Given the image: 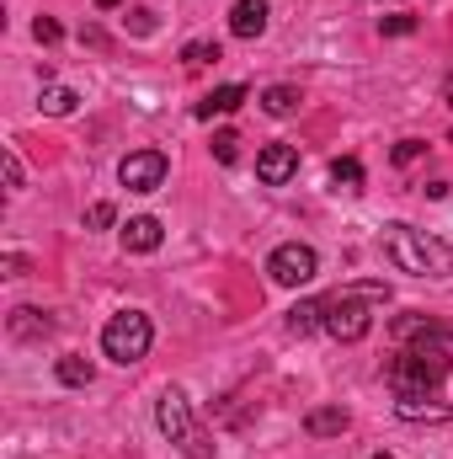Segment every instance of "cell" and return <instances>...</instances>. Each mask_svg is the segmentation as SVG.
<instances>
[{
	"label": "cell",
	"instance_id": "cell-5",
	"mask_svg": "<svg viewBox=\"0 0 453 459\" xmlns=\"http://www.w3.org/2000/svg\"><path fill=\"white\" fill-rule=\"evenodd\" d=\"M150 342H155V326H150V316L144 310H117L113 321L102 326V352L113 358V363H139L144 352H150Z\"/></svg>",
	"mask_w": 453,
	"mask_h": 459
},
{
	"label": "cell",
	"instance_id": "cell-25",
	"mask_svg": "<svg viewBox=\"0 0 453 459\" xmlns=\"http://www.w3.org/2000/svg\"><path fill=\"white\" fill-rule=\"evenodd\" d=\"M32 32H38V43H59V22H48V16H38Z\"/></svg>",
	"mask_w": 453,
	"mask_h": 459
},
{
	"label": "cell",
	"instance_id": "cell-21",
	"mask_svg": "<svg viewBox=\"0 0 453 459\" xmlns=\"http://www.w3.org/2000/svg\"><path fill=\"white\" fill-rule=\"evenodd\" d=\"M182 59H187V65H214V59H219V43H187Z\"/></svg>",
	"mask_w": 453,
	"mask_h": 459
},
{
	"label": "cell",
	"instance_id": "cell-8",
	"mask_svg": "<svg viewBox=\"0 0 453 459\" xmlns=\"http://www.w3.org/2000/svg\"><path fill=\"white\" fill-rule=\"evenodd\" d=\"M256 177L267 182V187H288L294 177H299V144H267L261 155H256Z\"/></svg>",
	"mask_w": 453,
	"mask_h": 459
},
{
	"label": "cell",
	"instance_id": "cell-17",
	"mask_svg": "<svg viewBox=\"0 0 453 459\" xmlns=\"http://www.w3.org/2000/svg\"><path fill=\"white\" fill-rule=\"evenodd\" d=\"M400 417H411V422H416V417H432V422H449L453 411H449V406H432L427 395H411V401H400Z\"/></svg>",
	"mask_w": 453,
	"mask_h": 459
},
{
	"label": "cell",
	"instance_id": "cell-26",
	"mask_svg": "<svg viewBox=\"0 0 453 459\" xmlns=\"http://www.w3.org/2000/svg\"><path fill=\"white\" fill-rule=\"evenodd\" d=\"M5 182H11V193H16V187H21V160H16V155H11V150H5Z\"/></svg>",
	"mask_w": 453,
	"mask_h": 459
},
{
	"label": "cell",
	"instance_id": "cell-12",
	"mask_svg": "<svg viewBox=\"0 0 453 459\" xmlns=\"http://www.w3.org/2000/svg\"><path fill=\"white\" fill-rule=\"evenodd\" d=\"M261 108H267L272 117H294L299 108H304V97H299L294 86H267V91H261Z\"/></svg>",
	"mask_w": 453,
	"mask_h": 459
},
{
	"label": "cell",
	"instance_id": "cell-28",
	"mask_svg": "<svg viewBox=\"0 0 453 459\" xmlns=\"http://www.w3.org/2000/svg\"><path fill=\"white\" fill-rule=\"evenodd\" d=\"M449 102H453V75H449Z\"/></svg>",
	"mask_w": 453,
	"mask_h": 459
},
{
	"label": "cell",
	"instance_id": "cell-23",
	"mask_svg": "<svg viewBox=\"0 0 453 459\" xmlns=\"http://www.w3.org/2000/svg\"><path fill=\"white\" fill-rule=\"evenodd\" d=\"M422 150H427L422 139H400V144H395V166H411V160H416Z\"/></svg>",
	"mask_w": 453,
	"mask_h": 459
},
{
	"label": "cell",
	"instance_id": "cell-18",
	"mask_svg": "<svg viewBox=\"0 0 453 459\" xmlns=\"http://www.w3.org/2000/svg\"><path fill=\"white\" fill-rule=\"evenodd\" d=\"M331 182L346 187V193H357V187H363V166H357L352 155H341V160H331Z\"/></svg>",
	"mask_w": 453,
	"mask_h": 459
},
{
	"label": "cell",
	"instance_id": "cell-4",
	"mask_svg": "<svg viewBox=\"0 0 453 459\" xmlns=\"http://www.w3.org/2000/svg\"><path fill=\"white\" fill-rule=\"evenodd\" d=\"M155 422H160V433L182 449L187 459H214V438L198 428V417H192V401L182 395V390H166L160 395V406H155Z\"/></svg>",
	"mask_w": 453,
	"mask_h": 459
},
{
	"label": "cell",
	"instance_id": "cell-27",
	"mask_svg": "<svg viewBox=\"0 0 453 459\" xmlns=\"http://www.w3.org/2000/svg\"><path fill=\"white\" fill-rule=\"evenodd\" d=\"M97 5H102V11H107V5H117V0H97Z\"/></svg>",
	"mask_w": 453,
	"mask_h": 459
},
{
	"label": "cell",
	"instance_id": "cell-22",
	"mask_svg": "<svg viewBox=\"0 0 453 459\" xmlns=\"http://www.w3.org/2000/svg\"><path fill=\"white\" fill-rule=\"evenodd\" d=\"M379 32H389V38H406V32H416V16H384V22H379Z\"/></svg>",
	"mask_w": 453,
	"mask_h": 459
},
{
	"label": "cell",
	"instance_id": "cell-3",
	"mask_svg": "<svg viewBox=\"0 0 453 459\" xmlns=\"http://www.w3.org/2000/svg\"><path fill=\"white\" fill-rule=\"evenodd\" d=\"M443 379H449V352H443L438 342L400 347V352L389 358V390H395V401H411V395H432Z\"/></svg>",
	"mask_w": 453,
	"mask_h": 459
},
{
	"label": "cell",
	"instance_id": "cell-1",
	"mask_svg": "<svg viewBox=\"0 0 453 459\" xmlns=\"http://www.w3.org/2000/svg\"><path fill=\"white\" fill-rule=\"evenodd\" d=\"M384 256L411 278H449L453 273V251L416 225H384Z\"/></svg>",
	"mask_w": 453,
	"mask_h": 459
},
{
	"label": "cell",
	"instance_id": "cell-13",
	"mask_svg": "<svg viewBox=\"0 0 453 459\" xmlns=\"http://www.w3.org/2000/svg\"><path fill=\"white\" fill-rule=\"evenodd\" d=\"M245 102V86H219V91H209L203 102H198V117H214V113H235Z\"/></svg>",
	"mask_w": 453,
	"mask_h": 459
},
{
	"label": "cell",
	"instance_id": "cell-20",
	"mask_svg": "<svg viewBox=\"0 0 453 459\" xmlns=\"http://www.w3.org/2000/svg\"><path fill=\"white\" fill-rule=\"evenodd\" d=\"M235 144H240V134H229V128L214 134V155H219V166H235V155H240Z\"/></svg>",
	"mask_w": 453,
	"mask_h": 459
},
{
	"label": "cell",
	"instance_id": "cell-16",
	"mask_svg": "<svg viewBox=\"0 0 453 459\" xmlns=\"http://www.w3.org/2000/svg\"><path fill=\"white\" fill-rule=\"evenodd\" d=\"M91 374H97V368H91L81 352H64V358H59V379H64V385H91Z\"/></svg>",
	"mask_w": 453,
	"mask_h": 459
},
{
	"label": "cell",
	"instance_id": "cell-2",
	"mask_svg": "<svg viewBox=\"0 0 453 459\" xmlns=\"http://www.w3.org/2000/svg\"><path fill=\"white\" fill-rule=\"evenodd\" d=\"M389 289L384 283H352L331 299H321V326L337 337V342H363L368 326H373V305H384Z\"/></svg>",
	"mask_w": 453,
	"mask_h": 459
},
{
	"label": "cell",
	"instance_id": "cell-9",
	"mask_svg": "<svg viewBox=\"0 0 453 459\" xmlns=\"http://www.w3.org/2000/svg\"><path fill=\"white\" fill-rule=\"evenodd\" d=\"M160 240H166V230H160V220L155 214H139V220H128L123 225V251H160Z\"/></svg>",
	"mask_w": 453,
	"mask_h": 459
},
{
	"label": "cell",
	"instance_id": "cell-24",
	"mask_svg": "<svg viewBox=\"0 0 453 459\" xmlns=\"http://www.w3.org/2000/svg\"><path fill=\"white\" fill-rule=\"evenodd\" d=\"M113 220H117V214H113V204H97V209L86 214V225H91V230H107Z\"/></svg>",
	"mask_w": 453,
	"mask_h": 459
},
{
	"label": "cell",
	"instance_id": "cell-10",
	"mask_svg": "<svg viewBox=\"0 0 453 459\" xmlns=\"http://www.w3.org/2000/svg\"><path fill=\"white\" fill-rule=\"evenodd\" d=\"M229 32H235V38H261V32H267V0H235Z\"/></svg>",
	"mask_w": 453,
	"mask_h": 459
},
{
	"label": "cell",
	"instance_id": "cell-29",
	"mask_svg": "<svg viewBox=\"0 0 453 459\" xmlns=\"http://www.w3.org/2000/svg\"><path fill=\"white\" fill-rule=\"evenodd\" d=\"M373 459H395V455H373Z\"/></svg>",
	"mask_w": 453,
	"mask_h": 459
},
{
	"label": "cell",
	"instance_id": "cell-15",
	"mask_svg": "<svg viewBox=\"0 0 453 459\" xmlns=\"http://www.w3.org/2000/svg\"><path fill=\"white\" fill-rule=\"evenodd\" d=\"M11 332H16V337H38V332L48 337V332H54V321H48L43 310H16V316H11Z\"/></svg>",
	"mask_w": 453,
	"mask_h": 459
},
{
	"label": "cell",
	"instance_id": "cell-7",
	"mask_svg": "<svg viewBox=\"0 0 453 459\" xmlns=\"http://www.w3.org/2000/svg\"><path fill=\"white\" fill-rule=\"evenodd\" d=\"M166 171H171V160L160 150H133V155H123L117 182L128 193H155V187H166Z\"/></svg>",
	"mask_w": 453,
	"mask_h": 459
},
{
	"label": "cell",
	"instance_id": "cell-11",
	"mask_svg": "<svg viewBox=\"0 0 453 459\" xmlns=\"http://www.w3.org/2000/svg\"><path fill=\"white\" fill-rule=\"evenodd\" d=\"M346 422H352V417H346L341 406H321V411L304 417V428H310L315 438H337V433H346Z\"/></svg>",
	"mask_w": 453,
	"mask_h": 459
},
{
	"label": "cell",
	"instance_id": "cell-19",
	"mask_svg": "<svg viewBox=\"0 0 453 459\" xmlns=\"http://www.w3.org/2000/svg\"><path fill=\"white\" fill-rule=\"evenodd\" d=\"M315 326H321V299H310V305H294V310H288V332H299V337H304V332H315Z\"/></svg>",
	"mask_w": 453,
	"mask_h": 459
},
{
	"label": "cell",
	"instance_id": "cell-14",
	"mask_svg": "<svg viewBox=\"0 0 453 459\" xmlns=\"http://www.w3.org/2000/svg\"><path fill=\"white\" fill-rule=\"evenodd\" d=\"M75 102H81V97H75L70 86H48V91L38 97V108H43V113H54V117H70V113H75Z\"/></svg>",
	"mask_w": 453,
	"mask_h": 459
},
{
	"label": "cell",
	"instance_id": "cell-6",
	"mask_svg": "<svg viewBox=\"0 0 453 459\" xmlns=\"http://www.w3.org/2000/svg\"><path fill=\"white\" fill-rule=\"evenodd\" d=\"M267 273H272V283H283V289H299V283H310V278L321 273V256H315V246H304V240H288V246H278V251L267 256Z\"/></svg>",
	"mask_w": 453,
	"mask_h": 459
}]
</instances>
